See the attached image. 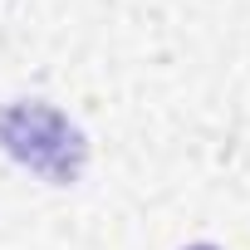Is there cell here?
I'll use <instances>...</instances> for the list:
<instances>
[{
  "label": "cell",
  "mask_w": 250,
  "mask_h": 250,
  "mask_svg": "<svg viewBox=\"0 0 250 250\" xmlns=\"http://www.w3.org/2000/svg\"><path fill=\"white\" fill-rule=\"evenodd\" d=\"M187 250H216V245H187Z\"/></svg>",
  "instance_id": "2"
},
{
  "label": "cell",
  "mask_w": 250,
  "mask_h": 250,
  "mask_svg": "<svg viewBox=\"0 0 250 250\" xmlns=\"http://www.w3.org/2000/svg\"><path fill=\"white\" fill-rule=\"evenodd\" d=\"M0 152H10L15 162H25L30 172H40L54 187L79 182V172L88 162L83 133L49 103H10V108H0Z\"/></svg>",
  "instance_id": "1"
}]
</instances>
